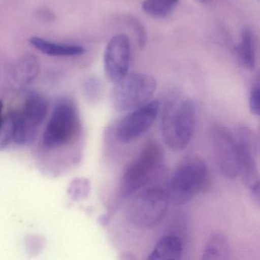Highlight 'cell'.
Here are the masks:
<instances>
[{
	"instance_id": "1",
	"label": "cell",
	"mask_w": 260,
	"mask_h": 260,
	"mask_svg": "<svg viewBox=\"0 0 260 260\" xmlns=\"http://www.w3.org/2000/svg\"><path fill=\"white\" fill-rule=\"evenodd\" d=\"M48 112L47 100L36 92H27L16 109L6 116L11 140L19 146H28L36 141Z\"/></svg>"
},
{
	"instance_id": "2",
	"label": "cell",
	"mask_w": 260,
	"mask_h": 260,
	"mask_svg": "<svg viewBox=\"0 0 260 260\" xmlns=\"http://www.w3.org/2000/svg\"><path fill=\"white\" fill-rule=\"evenodd\" d=\"M196 106L189 99L169 102L161 120V133L167 147L175 151L186 148L194 132Z\"/></svg>"
},
{
	"instance_id": "3",
	"label": "cell",
	"mask_w": 260,
	"mask_h": 260,
	"mask_svg": "<svg viewBox=\"0 0 260 260\" xmlns=\"http://www.w3.org/2000/svg\"><path fill=\"white\" fill-rule=\"evenodd\" d=\"M81 119L77 104L63 99L54 106L42 135V145L48 150L66 147L78 138L81 132Z\"/></svg>"
},
{
	"instance_id": "4",
	"label": "cell",
	"mask_w": 260,
	"mask_h": 260,
	"mask_svg": "<svg viewBox=\"0 0 260 260\" xmlns=\"http://www.w3.org/2000/svg\"><path fill=\"white\" fill-rule=\"evenodd\" d=\"M208 170L201 158H187L175 170L167 186L170 202L182 205L192 200L207 185Z\"/></svg>"
},
{
	"instance_id": "5",
	"label": "cell",
	"mask_w": 260,
	"mask_h": 260,
	"mask_svg": "<svg viewBox=\"0 0 260 260\" xmlns=\"http://www.w3.org/2000/svg\"><path fill=\"white\" fill-rule=\"evenodd\" d=\"M164 160V151L159 143L153 140L146 142L138 157L124 170L121 194L130 196L149 183L162 168Z\"/></svg>"
},
{
	"instance_id": "6",
	"label": "cell",
	"mask_w": 260,
	"mask_h": 260,
	"mask_svg": "<svg viewBox=\"0 0 260 260\" xmlns=\"http://www.w3.org/2000/svg\"><path fill=\"white\" fill-rule=\"evenodd\" d=\"M156 89L154 77L147 74L132 73L115 83L112 101L117 110H133L150 101Z\"/></svg>"
},
{
	"instance_id": "7",
	"label": "cell",
	"mask_w": 260,
	"mask_h": 260,
	"mask_svg": "<svg viewBox=\"0 0 260 260\" xmlns=\"http://www.w3.org/2000/svg\"><path fill=\"white\" fill-rule=\"evenodd\" d=\"M169 203L170 199L165 190L149 188L140 193L132 201L127 208V219L139 228H153L165 217Z\"/></svg>"
},
{
	"instance_id": "8",
	"label": "cell",
	"mask_w": 260,
	"mask_h": 260,
	"mask_svg": "<svg viewBox=\"0 0 260 260\" xmlns=\"http://www.w3.org/2000/svg\"><path fill=\"white\" fill-rule=\"evenodd\" d=\"M233 134L237 147L240 175L246 186L250 189L252 186L259 183L258 139L255 132L246 125L236 127Z\"/></svg>"
},
{
	"instance_id": "9",
	"label": "cell",
	"mask_w": 260,
	"mask_h": 260,
	"mask_svg": "<svg viewBox=\"0 0 260 260\" xmlns=\"http://www.w3.org/2000/svg\"><path fill=\"white\" fill-rule=\"evenodd\" d=\"M159 109V102L152 101L133 109L118 123L116 129L118 141L128 144L146 133L156 121Z\"/></svg>"
},
{
	"instance_id": "10",
	"label": "cell",
	"mask_w": 260,
	"mask_h": 260,
	"mask_svg": "<svg viewBox=\"0 0 260 260\" xmlns=\"http://www.w3.org/2000/svg\"><path fill=\"white\" fill-rule=\"evenodd\" d=\"M213 147L219 170L223 176L233 179L240 175V165L234 134L223 124L212 127Z\"/></svg>"
},
{
	"instance_id": "11",
	"label": "cell",
	"mask_w": 260,
	"mask_h": 260,
	"mask_svg": "<svg viewBox=\"0 0 260 260\" xmlns=\"http://www.w3.org/2000/svg\"><path fill=\"white\" fill-rule=\"evenodd\" d=\"M131 60V42L128 36L119 34L112 38L104 56L105 72L111 83L115 84L128 74Z\"/></svg>"
},
{
	"instance_id": "12",
	"label": "cell",
	"mask_w": 260,
	"mask_h": 260,
	"mask_svg": "<svg viewBox=\"0 0 260 260\" xmlns=\"http://www.w3.org/2000/svg\"><path fill=\"white\" fill-rule=\"evenodd\" d=\"M39 70L40 66L37 58L31 54H26L13 65L10 71V77L13 83L24 86L36 78Z\"/></svg>"
},
{
	"instance_id": "13",
	"label": "cell",
	"mask_w": 260,
	"mask_h": 260,
	"mask_svg": "<svg viewBox=\"0 0 260 260\" xmlns=\"http://www.w3.org/2000/svg\"><path fill=\"white\" fill-rule=\"evenodd\" d=\"M183 245L176 236L170 235L161 238L155 245L148 256L149 260H178L182 256Z\"/></svg>"
},
{
	"instance_id": "14",
	"label": "cell",
	"mask_w": 260,
	"mask_h": 260,
	"mask_svg": "<svg viewBox=\"0 0 260 260\" xmlns=\"http://www.w3.org/2000/svg\"><path fill=\"white\" fill-rule=\"evenodd\" d=\"M30 44L43 54L49 56H76L84 54L85 49L78 45H60L39 37H31Z\"/></svg>"
},
{
	"instance_id": "15",
	"label": "cell",
	"mask_w": 260,
	"mask_h": 260,
	"mask_svg": "<svg viewBox=\"0 0 260 260\" xmlns=\"http://www.w3.org/2000/svg\"><path fill=\"white\" fill-rule=\"evenodd\" d=\"M239 62L246 69L252 71L255 65V41L249 28L243 30L240 43L237 48Z\"/></svg>"
},
{
	"instance_id": "16",
	"label": "cell",
	"mask_w": 260,
	"mask_h": 260,
	"mask_svg": "<svg viewBox=\"0 0 260 260\" xmlns=\"http://www.w3.org/2000/svg\"><path fill=\"white\" fill-rule=\"evenodd\" d=\"M230 258L228 239L222 234L211 236L203 252V260H225Z\"/></svg>"
},
{
	"instance_id": "17",
	"label": "cell",
	"mask_w": 260,
	"mask_h": 260,
	"mask_svg": "<svg viewBox=\"0 0 260 260\" xmlns=\"http://www.w3.org/2000/svg\"><path fill=\"white\" fill-rule=\"evenodd\" d=\"M179 0H144L142 10L149 16L154 18H164L176 8Z\"/></svg>"
},
{
	"instance_id": "18",
	"label": "cell",
	"mask_w": 260,
	"mask_h": 260,
	"mask_svg": "<svg viewBox=\"0 0 260 260\" xmlns=\"http://www.w3.org/2000/svg\"><path fill=\"white\" fill-rule=\"evenodd\" d=\"M249 110L251 113L255 116L260 115V93L259 86L255 85L252 87L249 95Z\"/></svg>"
},
{
	"instance_id": "19",
	"label": "cell",
	"mask_w": 260,
	"mask_h": 260,
	"mask_svg": "<svg viewBox=\"0 0 260 260\" xmlns=\"http://www.w3.org/2000/svg\"><path fill=\"white\" fill-rule=\"evenodd\" d=\"M4 121H5V116L4 115V103L2 101H0V132L4 127Z\"/></svg>"
},
{
	"instance_id": "20",
	"label": "cell",
	"mask_w": 260,
	"mask_h": 260,
	"mask_svg": "<svg viewBox=\"0 0 260 260\" xmlns=\"http://www.w3.org/2000/svg\"><path fill=\"white\" fill-rule=\"evenodd\" d=\"M39 13H40L42 17H43L45 19H47V20H51V19H53L54 18V15L50 13L48 10H42Z\"/></svg>"
},
{
	"instance_id": "21",
	"label": "cell",
	"mask_w": 260,
	"mask_h": 260,
	"mask_svg": "<svg viewBox=\"0 0 260 260\" xmlns=\"http://www.w3.org/2000/svg\"><path fill=\"white\" fill-rule=\"evenodd\" d=\"M202 2L206 3L208 2V0H200Z\"/></svg>"
}]
</instances>
